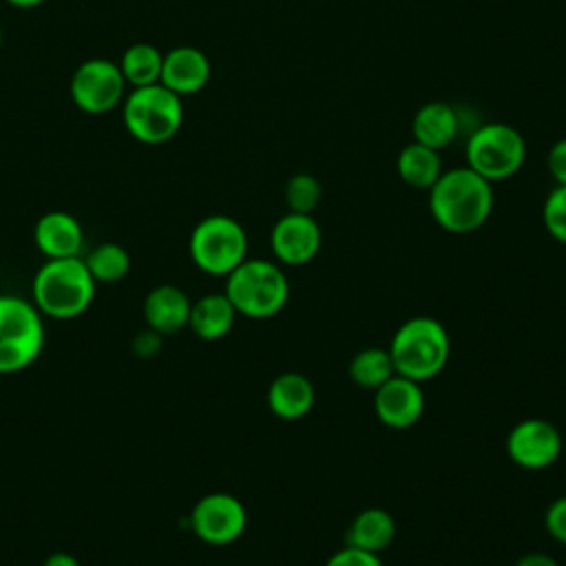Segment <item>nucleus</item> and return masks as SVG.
I'll list each match as a JSON object with an SVG mask.
<instances>
[{"instance_id": "nucleus-28", "label": "nucleus", "mask_w": 566, "mask_h": 566, "mask_svg": "<svg viewBox=\"0 0 566 566\" xmlns=\"http://www.w3.org/2000/svg\"><path fill=\"white\" fill-rule=\"evenodd\" d=\"M325 566H385V564L374 553L358 551V548H352V546H343L332 557H327Z\"/></svg>"}, {"instance_id": "nucleus-32", "label": "nucleus", "mask_w": 566, "mask_h": 566, "mask_svg": "<svg viewBox=\"0 0 566 566\" xmlns=\"http://www.w3.org/2000/svg\"><path fill=\"white\" fill-rule=\"evenodd\" d=\"M42 566H82V564L77 562L75 555H71V553H66V551H55V553L46 555V559L42 562Z\"/></svg>"}, {"instance_id": "nucleus-27", "label": "nucleus", "mask_w": 566, "mask_h": 566, "mask_svg": "<svg viewBox=\"0 0 566 566\" xmlns=\"http://www.w3.org/2000/svg\"><path fill=\"white\" fill-rule=\"evenodd\" d=\"M546 533L562 546H566V495L553 500L544 513Z\"/></svg>"}, {"instance_id": "nucleus-33", "label": "nucleus", "mask_w": 566, "mask_h": 566, "mask_svg": "<svg viewBox=\"0 0 566 566\" xmlns=\"http://www.w3.org/2000/svg\"><path fill=\"white\" fill-rule=\"evenodd\" d=\"M11 7H18V9H33L46 0H7Z\"/></svg>"}, {"instance_id": "nucleus-4", "label": "nucleus", "mask_w": 566, "mask_h": 566, "mask_svg": "<svg viewBox=\"0 0 566 566\" xmlns=\"http://www.w3.org/2000/svg\"><path fill=\"white\" fill-rule=\"evenodd\" d=\"M223 294L239 316L265 321L287 305L290 281L276 261L245 259L226 276Z\"/></svg>"}, {"instance_id": "nucleus-20", "label": "nucleus", "mask_w": 566, "mask_h": 566, "mask_svg": "<svg viewBox=\"0 0 566 566\" xmlns=\"http://www.w3.org/2000/svg\"><path fill=\"white\" fill-rule=\"evenodd\" d=\"M237 316L239 314L232 307L230 298L223 292H214V294L199 296L190 305L188 327L201 340H219V338L230 334V329L234 327Z\"/></svg>"}, {"instance_id": "nucleus-34", "label": "nucleus", "mask_w": 566, "mask_h": 566, "mask_svg": "<svg viewBox=\"0 0 566 566\" xmlns=\"http://www.w3.org/2000/svg\"><path fill=\"white\" fill-rule=\"evenodd\" d=\"M0 46H2V27H0Z\"/></svg>"}, {"instance_id": "nucleus-5", "label": "nucleus", "mask_w": 566, "mask_h": 566, "mask_svg": "<svg viewBox=\"0 0 566 566\" xmlns=\"http://www.w3.org/2000/svg\"><path fill=\"white\" fill-rule=\"evenodd\" d=\"M124 128L133 139L148 146L170 142L184 124L181 97L164 84L128 88L122 102Z\"/></svg>"}, {"instance_id": "nucleus-10", "label": "nucleus", "mask_w": 566, "mask_h": 566, "mask_svg": "<svg viewBox=\"0 0 566 566\" xmlns=\"http://www.w3.org/2000/svg\"><path fill=\"white\" fill-rule=\"evenodd\" d=\"M188 524L203 544L228 546L243 535L248 526V511L237 495L214 491L197 500Z\"/></svg>"}, {"instance_id": "nucleus-14", "label": "nucleus", "mask_w": 566, "mask_h": 566, "mask_svg": "<svg viewBox=\"0 0 566 566\" xmlns=\"http://www.w3.org/2000/svg\"><path fill=\"white\" fill-rule=\"evenodd\" d=\"M210 80V60L197 46H175L164 53L159 84L179 97L199 93Z\"/></svg>"}, {"instance_id": "nucleus-30", "label": "nucleus", "mask_w": 566, "mask_h": 566, "mask_svg": "<svg viewBox=\"0 0 566 566\" xmlns=\"http://www.w3.org/2000/svg\"><path fill=\"white\" fill-rule=\"evenodd\" d=\"M161 349V334L153 332L150 327L139 332L135 338H133V352L137 356H153Z\"/></svg>"}, {"instance_id": "nucleus-23", "label": "nucleus", "mask_w": 566, "mask_h": 566, "mask_svg": "<svg viewBox=\"0 0 566 566\" xmlns=\"http://www.w3.org/2000/svg\"><path fill=\"white\" fill-rule=\"evenodd\" d=\"M391 376H396V367L389 349L382 347H365L354 354L349 360V378L356 387L376 391Z\"/></svg>"}, {"instance_id": "nucleus-26", "label": "nucleus", "mask_w": 566, "mask_h": 566, "mask_svg": "<svg viewBox=\"0 0 566 566\" xmlns=\"http://www.w3.org/2000/svg\"><path fill=\"white\" fill-rule=\"evenodd\" d=\"M542 219L546 232L557 241L566 245V186H557L546 195Z\"/></svg>"}, {"instance_id": "nucleus-21", "label": "nucleus", "mask_w": 566, "mask_h": 566, "mask_svg": "<svg viewBox=\"0 0 566 566\" xmlns=\"http://www.w3.org/2000/svg\"><path fill=\"white\" fill-rule=\"evenodd\" d=\"M396 170H398V177L407 186L418 188V190H429L442 175L440 150H433L424 144L411 142L398 153Z\"/></svg>"}, {"instance_id": "nucleus-2", "label": "nucleus", "mask_w": 566, "mask_h": 566, "mask_svg": "<svg viewBox=\"0 0 566 566\" xmlns=\"http://www.w3.org/2000/svg\"><path fill=\"white\" fill-rule=\"evenodd\" d=\"M95 290L97 283L82 256L46 259L33 276L31 301L42 316L71 321L93 305Z\"/></svg>"}, {"instance_id": "nucleus-6", "label": "nucleus", "mask_w": 566, "mask_h": 566, "mask_svg": "<svg viewBox=\"0 0 566 566\" xmlns=\"http://www.w3.org/2000/svg\"><path fill=\"white\" fill-rule=\"evenodd\" d=\"M46 340L44 316L33 301L0 294V374H18L31 367Z\"/></svg>"}, {"instance_id": "nucleus-29", "label": "nucleus", "mask_w": 566, "mask_h": 566, "mask_svg": "<svg viewBox=\"0 0 566 566\" xmlns=\"http://www.w3.org/2000/svg\"><path fill=\"white\" fill-rule=\"evenodd\" d=\"M546 168L557 186H566V137L551 146L546 155Z\"/></svg>"}, {"instance_id": "nucleus-7", "label": "nucleus", "mask_w": 566, "mask_h": 566, "mask_svg": "<svg viewBox=\"0 0 566 566\" xmlns=\"http://www.w3.org/2000/svg\"><path fill=\"white\" fill-rule=\"evenodd\" d=\"M467 166L486 181H504L513 177L526 161V142L522 133L504 122L480 124L469 133Z\"/></svg>"}, {"instance_id": "nucleus-9", "label": "nucleus", "mask_w": 566, "mask_h": 566, "mask_svg": "<svg viewBox=\"0 0 566 566\" xmlns=\"http://www.w3.org/2000/svg\"><path fill=\"white\" fill-rule=\"evenodd\" d=\"M69 93L82 113L104 115L124 102L128 86L117 62L88 57L73 71Z\"/></svg>"}, {"instance_id": "nucleus-31", "label": "nucleus", "mask_w": 566, "mask_h": 566, "mask_svg": "<svg viewBox=\"0 0 566 566\" xmlns=\"http://www.w3.org/2000/svg\"><path fill=\"white\" fill-rule=\"evenodd\" d=\"M515 566H559L557 559H553L551 555L546 553H539V551H533V553H526L522 555Z\"/></svg>"}, {"instance_id": "nucleus-15", "label": "nucleus", "mask_w": 566, "mask_h": 566, "mask_svg": "<svg viewBox=\"0 0 566 566\" xmlns=\"http://www.w3.org/2000/svg\"><path fill=\"white\" fill-rule=\"evenodd\" d=\"M33 243L46 259L80 256L84 245V230L71 212L51 210L35 221Z\"/></svg>"}, {"instance_id": "nucleus-16", "label": "nucleus", "mask_w": 566, "mask_h": 566, "mask_svg": "<svg viewBox=\"0 0 566 566\" xmlns=\"http://www.w3.org/2000/svg\"><path fill=\"white\" fill-rule=\"evenodd\" d=\"M190 305L192 301L179 285L161 283L155 285L144 298V321L153 332L170 336L188 327Z\"/></svg>"}, {"instance_id": "nucleus-8", "label": "nucleus", "mask_w": 566, "mask_h": 566, "mask_svg": "<svg viewBox=\"0 0 566 566\" xmlns=\"http://www.w3.org/2000/svg\"><path fill=\"white\" fill-rule=\"evenodd\" d=\"M188 254L203 274L228 276L248 259V234L234 217L210 214L192 228Z\"/></svg>"}, {"instance_id": "nucleus-25", "label": "nucleus", "mask_w": 566, "mask_h": 566, "mask_svg": "<svg viewBox=\"0 0 566 566\" xmlns=\"http://www.w3.org/2000/svg\"><path fill=\"white\" fill-rule=\"evenodd\" d=\"M283 197H285V206L290 212L312 214L321 203L323 186L314 175L296 172L285 181Z\"/></svg>"}, {"instance_id": "nucleus-18", "label": "nucleus", "mask_w": 566, "mask_h": 566, "mask_svg": "<svg viewBox=\"0 0 566 566\" xmlns=\"http://www.w3.org/2000/svg\"><path fill=\"white\" fill-rule=\"evenodd\" d=\"M460 113L447 102H427L411 119L413 142L433 150L447 148L460 135Z\"/></svg>"}, {"instance_id": "nucleus-1", "label": "nucleus", "mask_w": 566, "mask_h": 566, "mask_svg": "<svg viewBox=\"0 0 566 566\" xmlns=\"http://www.w3.org/2000/svg\"><path fill=\"white\" fill-rule=\"evenodd\" d=\"M493 184L469 166L442 170L429 188V212L433 221L451 234L480 230L493 212Z\"/></svg>"}, {"instance_id": "nucleus-17", "label": "nucleus", "mask_w": 566, "mask_h": 566, "mask_svg": "<svg viewBox=\"0 0 566 566\" xmlns=\"http://www.w3.org/2000/svg\"><path fill=\"white\" fill-rule=\"evenodd\" d=\"M270 411L281 420L305 418L316 400V389L305 374L283 371L279 374L265 394Z\"/></svg>"}, {"instance_id": "nucleus-22", "label": "nucleus", "mask_w": 566, "mask_h": 566, "mask_svg": "<svg viewBox=\"0 0 566 566\" xmlns=\"http://www.w3.org/2000/svg\"><path fill=\"white\" fill-rule=\"evenodd\" d=\"M161 62H164V53L155 44L135 42L122 53L117 66L126 80V86L139 88V86L159 84Z\"/></svg>"}, {"instance_id": "nucleus-3", "label": "nucleus", "mask_w": 566, "mask_h": 566, "mask_svg": "<svg viewBox=\"0 0 566 566\" xmlns=\"http://www.w3.org/2000/svg\"><path fill=\"white\" fill-rule=\"evenodd\" d=\"M389 354L396 374L424 382L436 378L449 363L451 338L447 327L433 316H413L391 336Z\"/></svg>"}, {"instance_id": "nucleus-11", "label": "nucleus", "mask_w": 566, "mask_h": 566, "mask_svg": "<svg viewBox=\"0 0 566 566\" xmlns=\"http://www.w3.org/2000/svg\"><path fill=\"white\" fill-rule=\"evenodd\" d=\"M506 453L520 469H548L562 453V433L551 420L524 418L509 431Z\"/></svg>"}, {"instance_id": "nucleus-19", "label": "nucleus", "mask_w": 566, "mask_h": 566, "mask_svg": "<svg viewBox=\"0 0 566 566\" xmlns=\"http://www.w3.org/2000/svg\"><path fill=\"white\" fill-rule=\"evenodd\" d=\"M396 537V520L380 506L363 509L345 531V546L380 555Z\"/></svg>"}, {"instance_id": "nucleus-24", "label": "nucleus", "mask_w": 566, "mask_h": 566, "mask_svg": "<svg viewBox=\"0 0 566 566\" xmlns=\"http://www.w3.org/2000/svg\"><path fill=\"white\" fill-rule=\"evenodd\" d=\"M82 259L95 283H117L130 272V254L115 241L97 243Z\"/></svg>"}, {"instance_id": "nucleus-13", "label": "nucleus", "mask_w": 566, "mask_h": 566, "mask_svg": "<svg viewBox=\"0 0 566 566\" xmlns=\"http://www.w3.org/2000/svg\"><path fill=\"white\" fill-rule=\"evenodd\" d=\"M374 413L389 429H409L424 413V391L420 382L400 374L391 376L374 391Z\"/></svg>"}, {"instance_id": "nucleus-12", "label": "nucleus", "mask_w": 566, "mask_h": 566, "mask_svg": "<svg viewBox=\"0 0 566 566\" xmlns=\"http://www.w3.org/2000/svg\"><path fill=\"white\" fill-rule=\"evenodd\" d=\"M323 243L321 226L312 214L285 212L270 232V248L281 265H305L314 261Z\"/></svg>"}]
</instances>
